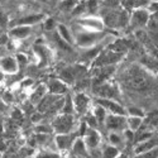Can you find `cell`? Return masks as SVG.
Returning a JSON list of instances; mask_svg holds the SVG:
<instances>
[{
	"mask_svg": "<svg viewBox=\"0 0 158 158\" xmlns=\"http://www.w3.org/2000/svg\"><path fill=\"white\" fill-rule=\"evenodd\" d=\"M95 87L96 89L94 90V93L100 99H111V100H114L118 95H119L118 87L113 84H109V82H104V84L98 85Z\"/></svg>",
	"mask_w": 158,
	"mask_h": 158,
	"instance_id": "cell-7",
	"label": "cell"
},
{
	"mask_svg": "<svg viewBox=\"0 0 158 158\" xmlns=\"http://www.w3.org/2000/svg\"><path fill=\"white\" fill-rule=\"evenodd\" d=\"M4 75H5V73H4L2 70H0V82H3V81H4Z\"/></svg>",
	"mask_w": 158,
	"mask_h": 158,
	"instance_id": "cell-48",
	"label": "cell"
},
{
	"mask_svg": "<svg viewBox=\"0 0 158 158\" xmlns=\"http://www.w3.org/2000/svg\"><path fill=\"white\" fill-rule=\"evenodd\" d=\"M34 133L35 134H47V135H51L53 131V128L52 125H44V124H37L34 127Z\"/></svg>",
	"mask_w": 158,
	"mask_h": 158,
	"instance_id": "cell-27",
	"label": "cell"
},
{
	"mask_svg": "<svg viewBox=\"0 0 158 158\" xmlns=\"http://www.w3.org/2000/svg\"><path fill=\"white\" fill-rule=\"evenodd\" d=\"M11 118L14 120H20L22 118H23V114H22V111L19 109H14V110L11 111Z\"/></svg>",
	"mask_w": 158,
	"mask_h": 158,
	"instance_id": "cell-39",
	"label": "cell"
},
{
	"mask_svg": "<svg viewBox=\"0 0 158 158\" xmlns=\"http://www.w3.org/2000/svg\"><path fill=\"white\" fill-rule=\"evenodd\" d=\"M44 15L43 14H31V15H25L19 19H15L10 22V28L11 27H19V25H27V27H31V25H34L37 23H39L41 20H43Z\"/></svg>",
	"mask_w": 158,
	"mask_h": 158,
	"instance_id": "cell-11",
	"label": "cell"
},
{
	"mask_svg": "<svg viewBox=\"0 0 158 158\" xmlns=\"http://www.w3.org/2000/svg\"><path fill=\"white\" fill-rule=\"evenodd\" d=\"M90 102V98L84 93H77L73 98V105H75V111L77 114H84L87 110Z\"/></svg>",
	"mask_w": 158,
	"mask_h": 158,
	"instance_id": "cell-13",
	"label": "cell"
},
{
	"mask_svg": "<svg viewBox=\"0 0 158 158\" xmlns=\"http://www.w3.org/2000/svg\"><path fill=\"white\" fill-rule=\"evenodd\" d=\"M46 95H47V87L43 86V85L38 86V87L34 90V93L32 94V96H31V101H32V104H38V102L41 101Z\"/></svg>",
	"mask_w": 158,
	"mask_h": 158,
	"instance_id": "cell-25",
	"label": "cell"
},
{
	"mask_svg": "<svg viewBox=\"0 0 158 158\" xmlns=\"http://www.w3.org/2000/svg\"><path fill=\"white\" fill-rule=\"evenodd\" d=\"M148 22V11L147 10H143V9H138L133 13V15H131V25L133 27H144V25L147 24Z\"/></svg>",
	"mask_w": 158,
	"mask_h": 158,
	"instance_id": "cell-17",
	"label": "cell"
},
{
	"mask_svg": "<svg viewBox=\"0 0 158 158\" xmlns=\"http://www.w3.org/2000/svg\"><path fill=\"white\" fill-rule=\"evenodd\" d=\"M77 23L81 25L82 28H89L91 31H102L104 29V22L99 18H93V17H89V18H81L78 19Z\"/></svg>",
	"mask_w": 158,
	"mask_h": 158,
	"instance_id": "cell-12",
	"label": "cell"
},
{
	"mask_svg": "<svg viewBox=\"0 0 158 158\" xmlns=\"http://www.w3.org/2000/svg\"><path fill=\"white\" fill-rule=\"evenodd\" d=\"M104 125L109 131H123L128 128L127 127V116L108 114Z\"/></svg>",
	"mask_w": 158,
	"mask_h": 158,
	"instance_id": "cell-4",
	"label": "cell"
},
{
	"mask_svg": "<svg viewBox=\"0 0 158 158\" xmlns=\"http://www.w3.org/2000/svg\"><path fill=\"white\" fill-rule=\"evenodd\" d=\"M5 110H6V104L3 100H0V114L5 113Z\"/></svg>",
	"mask_w": 158,
	"mask_h": 158,
	"instance_id": "cell-44",
	"label": "cell"
},
{
	"mask_svg": "<svg viewBox=\"0 0 158 158\" xmlns=\"http://www.w3.org/2000/svg\"><path fill=\"white\" fill-rule=\"evenodd\" d=\"M156 147H158V138L152 137L148 140H144L142 143H137L135 148H134V153L137 156H142L143 153H146V152H148Z\"/></svg>",
	"mask_w": 158,
	"mask_h": 158,
	"instance_id": "cell-15",
	"label": "cell"
},
{
	"mask_svg": "<svg viewBox=\"0 0 158 158\" xmlns=\"http://www.w3.org/2000/svg\"><path fill=\"white\" fill-rule=\"evenodd\" d=\"M82 138H84L85 144L89 149H96L101 144V140H102L100 131L96 128H89V127L85 131V134L82 135Z\"/></svg>",
	"mask_w": 158,
	"mask_h": 158,
	"instance_id": "cell-6",
	"label": "cell"
},
{
	"mask_svg": "<svg viewBox=\"0 0 158 158\" xmlns=\"http://www.w3.org/2000/svg\"><path fill=\"white\" fill-rule=\"evenodd\" d=\"M3 131H4V127H3V123L0 122V134H2Z\"/></svg>",
	"mask_w": 158,
	"mask_h": 158,
	"instance_id": "cell-49",
	"label": "cell"
},
{
	"mask_svg": "<svg viewBox=\"0 0 158 158\" xmlns=\"http://www.w3.org/2000/svg\"><path fill=\"white\" fill-rule=\"evenodd\" d=\"M55 41H56V43L62 48V49H64V51H67V52H71L72 51V46L71 44H69L67 42H66V41H63V39L58 35V33H55Z\"/></svg>",
	"mask_w": 158,
	"mask_h": 158,
	"instance_id": "cell-29",
	"label": "cell"
},
{
	"mask_svg": "<svg viewBox=\"0 0 158 158\" xmlns=\"http://www.w3.org/2000/svg\"><path fill=\"white\" fill-rule=\"evenodd\" d=\"M8 27H10V22L8 20V17L4 14L3 11H0V28L5 29Z\"/></svg>",
	"mask_w": 158,
	"mask_h": 158,
	"instance_id": "cell-32",
	"label": "cell"
},
{
	"mask_svg": "<svg viewBox=\"0 0 158 158\" xmlns=\"http://www.w3.org/2000/svg\"><path fill=\"white\" fill-rule=\"evenodd\" d=\"M17 61H18L19 64H24V63H27L28 58H27V56L23 55V53H18L17 55Z\"/></svg>",
	"mask_w": 158,
	"mask_h": 158,
	"instance_id": "cell-40",
	"label": "cell"
},
{
	"mask_svg": "<svg viewBox=\"0 0 158 158\" xmlns=\"http://www.w3.org/2000/svg\"><path fill=\"white\" fill-rule=\"evenodd\" d=\"M51 125L53 128L55 134H71L73 130V127H75L73 115L60 114L53 119Z\"/></svg>",
	"mask_w": 158,
	"mask_h": 158,
	"instance_id": "cell-3",
	"label": "cell"
},
{
	"mask_svg": "<svg viewBox=\"0 0 158 158\" xmlns=\"http://www.w3.org/2000/svg\"><path fill=\"white\" fill-rule=\"evenodd\" d=\"M34 158H60V153L53 151H39Z\"/></svg>",
	"mask_w": 158,
	"mask_h": 158,
	"instance_id": "cell-28",
	"label": "cell"
},
{
	"mask_svg": "<svg viewBox=\"0 0 158 158\" xmlns=\"http://www.w3.org/2000/svg\"><path fill=\"white\" fill-rule=\"evenodd\" d=\"M71 151L76 157H80V158H85L86 156H89V148L86 147L85 140L82 137H77L75 139Z\"/></svg>",
	"mask_w": 158,
	"mask_h": 158,
	"instance_id": "cell-16",
	"label": "cell"
},
{
	"mask_svg": "<svg viewBox=\"0 0 158 158\" xmlns=\"http://www.w3.org/2000/svg\"><path fill=\"white\" fill-rule=\"evenodd\" d=\"M87 10L94 14V13L98 11V0H89L87 2Z\"/></svg>",
	"mask_w": 158,
	"mask_h": 158,
	"instance_id": "cell-35",
	"label": "cell"
},
{
	"mask_svg": "<svg viewBox=\"0 0 158 158\" xmlns=\"http://www.w3.org/2000/svg\"><path fill=\"white\" fill-rule=\"evenodd\" d=\"M108 142L111 146L119 148L120 151H123V148L125 147V138L123 135V131H109L108 133Z\"/></svg>",
	"mask_w": 158,
	"mask_h": 158,
	"instance_id": "cell-18",
	"label": "cell"
},
{
	"mask_svg": "<svg viewBox=\"0 0 158 158\" xmlns=\"http://www.w3.org/2000/svg\"><path fill=\"white\" fill-rule=\"evenodd\" d=\"M8 41H9V34H0V46L2 47L6 46Z\"/></svg>",
	"mask_w": 158,
	"mask_h": 158,
	"instance_id": "cell-41",
	"label": "cell"
},
{
	"mask_svg": "<svg viewBox=\"0 0 158 158\" xmlns=\"http://www.w3.org/2000/svg\"><path fill=\"white\" fill-rule=\"evenodd\" d=\"M4 55H5V51H4V48H3L2 46H0V58H3V57H5Z\"/></svg>",
	"mask_w": 158,
	"mask_h": 158,
	"instance_id": "cell-47",
	"label": "cell"
},
{
	"mask_svg": "<svg viewBox=\"0 0 158 158\" xmlns=\"http://www.w3.org/2000/svg\"><path fill=\"white\" fill-rule=\"evenodd\" d=\"M41 2H46V0H41Z\"/></svg>",
	"mask_w": 158,
	"mask_h": 158,
	"instance_id": "cell-51",
	"label": "cell"
},
{
	"mask_svg": "<svg viewBox=\"0 0 158 158\" xmlns=\"http://www.w3.org/2000/svg\"><path fill=\"white\" fill-rule=\"evenodd\" d=\"M116 158H130V154L127 153L125 151H120V153L116 156Z\"/></svg>",
	"mask_w": 158,
	"mask_h": 158,
	"instance_id": "cell-43",
	"label": "cell"
},
{
	"mask_svg": "<svg viewBox=\"0 0 158 158\" xmlns=\"http://www.w3.org/2000/svg\"><path fill=\"white\" fill-rule=\"evenodd\" d=\"M149 10H151V11H158V3H153V4L151 5Z\"/></svg>",
	"mask_w": 158,
	"mask_h": 158,
	"instance_id": "cell-45",
	"label": "cell"
},
{
	"mask_svg": "<svg viewBox=\"0 0 158 158\" xmlns=\"http://www.w3.org/2000/svg\"><path fill=\"white\" fill-rule=\"evenodd\" d=\"M151 53H152V57H153V58H154V60L158 62V48H157V47H153Z\"/></svg>",
	"mask_w": 158,
	"mask_h": 158,
	"instance_id": "cell-42",
	"label": "cell"
},
{
	"mask_svg": "<svg viewBox=\"0 0 158 158\" xmlns=\"http://www.w3.org/2000/svg\"><path fill=\"white\" fill-rule=\"evenodd\" d=\"M124 84L134 91H144L151 86V80L149 77L140 71L139 69H133L130 70L124 80Z\"/></svg>",
	"mask_w": 158,
	"mask_h": 158,
	"instance_id": "cell-1",
	"label": "cell"
},
{
	"mask_svg": "<svg viewBox=\"0 0 158 158\" xmlns=\"http://www.w3.org/2000/svg\"><path fill=\"white\" fill-rule=\"evenodd\" d=\"M122 58V53L119 52H114V51H109L105 52V53H100L95 61V66L98 67H105V66H111L113 63L118 62Z\"/></svg>",
	"mask_w": 158,
	"mask_h": 158,
	"instance_id": "cell-8",
	"label": "cell"
},
{
	"mask_svg": "<svg viewBox=\"0 0 158 158\" xmlns=\"http://www.w3.org/2000/svg\"><path fill=\"white\" fill-rule=\"evenodd\" d=\"M0 34H2V33H0Z\"/></svg>",
	"mask_w": 158,
	"mask_h": 158,
	"instance_id": "cell-52",
	"label": "cell"
},
{
	"mask_svg": "<svg viewBox=\"0 0 158 158\" xmlns=\"http://www.w3.org/2000/svg\"><path fill=\"white\" fill-rule=\"evenodd\" d=\"M64 96L62 95H53V94H47L41 101L37 104V111L44 114H51L56 111H62Z\"/></svg>",
	"mask_w": 158,
	"mask_h": 158,
	"instance_id": "cell-2",
	"label": "cell"
},
{
	"mask_svg": "<svg viewBox=\"0 0 158 158\" xmlns=\"http://www.w3.org/2000/svg\"><path fill=\"white\" fill-rule=\"evenodd\" d=\"M32 33V28L27 27V25H19V27H11L9 29V35L14 39H24L29 37V34Z\"/></svg>",
	"mask_w": 158,
	"mask_h": 158,
	"instance_id": "cell-20",
	"label": "cell"
},
{
	"mask_svg": "<svg viewBox=\"0 0 158 158\" xmlns=\"http://www.w3.org/2000/svg\"><path fill=\"white\" fill-rule=\"evenodd\" d=\"M75 113V105H73V98L71 95H66L63 106H62V114H70L72 115Z\"/></svg>",
	"mask_w": 158,
	"mask_h": 158,
	"instance_id": "cell-26",
	"label": "cell"
},
{
	"mask_svg": "<svg viewBox=\"0 0 158 158\" xmlns=\"http://www.w3.org/2000/svg\"><path fill=\"white\" fill-rule=\"evenodd\" d=\"M156 130H157V133H158V127H157V129H156Z\"/></svg>",
	"mask_w": 158,
	"mask_h": 158,
	"instance_id": "cell-50",
	"label": "cell"
},
{
	"mask_svg": "<svg viewBox=\"0 0 158 158\" xmlns=\"http://www.w3.org/2000/svg\"><path fill=\"white\" fill-rule=\"evenodd\" d=\"M96 104L102 106L105 110H106L109 114H114V115H124L127 116V110L124 109V106L122 104H119L115 100L111 99H96Z\"/></svg>",
	"mask_w": 158,
	"mask_h": 158,
	"instance_id": "cell-5",
	"label": "cell"
},
{
	"mask_svg": "<svg viewBox=\"0 0 158 158\" xmlns=\"http://www.w3.org/2000/svg\"><path fill=\"white\" fill-rule=\"evenodd\" d=\"M62 9H73L76 6V0H62Z\"/></svg>",
	"mask_w": 158,
	"mask_h": 158,
	"instance_id": "cell-36",
	"label": "cell"
},
{
	"mask_svg": "<svg viewBox=\"0 0 158 158\" xmlns=\"http://www.w3.org/2000/svg\"><path fill=\"white\" fill-rule=\"evenodd\" d=\"M48 91L49 94L53 95H64L67 91V85H66L61 78H55L48 82Z\"/></svg>",
	"mask_w": 158,
	"mask_h": 158,
	"instance_id": "cell-19",
	"label": "cell"
},
{
	"mask_svg": "<svg viewBox=\"0 0 158 158\" xmlns=\"http://www.w3.org/2000/svg\"><path fill=\"white\" fill-rule=\"evenodd\" d=\"M19 69V63L17 58L5 56L3 58H0V70H2L5 75H14L18 72Z\"/></svg>",
	"mask_w": 158,
	"mask_h": 158,
	"instance_id": "cell-9",
	"label": "cell"
},
{
	"mask_svg": "<svg viewBox=\"0 0 158 158\" xmlns=\"http://www.w3.org/2000/svg\"><path fill=\"white\" fill-rule=\"evenodd\" d=\"M55 27H57V25H56V22L53 20V19H51V18H48L46 22H44V29L46 31H52V29H53Z\"/></svg>",
	"mask_w": 158,
	"mask_h": 158,
	"instance_id": "cell-37",
	"label": "cell"
},
{
	"mask_svg": "<svg viewBox=\"0 0 158 158\" xmlns=\"http://www.w3.org/2000/svg\"><path fill=\"white\" fill-rule=\"evenodd\" d=\"M108 111L105 110L102 106H100V105H95L94 106V110H93V115L95 116V119L98 120V124L100 125H104L105 124V120H106V116H108Z\"/></svg>",
	"mask_w": 158,
	"mask_h": 158,
	"instance_id": "cell-22",
	"label": "cell"
},
{
	"mask_svg": "<svg viewBox=\"0 0 158 158\" xmlns=\"http://www.w3.org/2000/svg\"><path fill=\"white\" fill-rule=\"evenodd\" d=\"M43 120V114L42 113H39V111H35V113H33L32 114V116H31V122L33 123V124H41V122Z\"/></svg>",
	"mask_w": 158,
	"mask_h": 158,
	"instance_id": "cell-34",
	"label": "cell"
},
{
	"mask_svg": "<svg viewBox=\"0 0 158 158\" xmlns=\"http://www.w3.org/2000/svg\"><path fill=\"white\" fill-rule=\"evenodd\" d=\"M57 33H58V35L63 39V41H66L69 44H71V46L75 44V38H73L71 31L66 27L64 24H62V23L57 24Z\"/></svg>",
	"mask_w": 158,
	"mask_h": 158,
	"instance_id": "cell-21",
	"label": "cell"
},
{
	"mask_svg": "<svg viewBox=\"0 0 158 158\" xmlns=\"http://www.w3.org/2000/svg\"><path fill=\"white\" fill-rule=\"evenodd\" d=\"M143 124V118H138V116H127V127L128 129H130L131 131H137L140 129Z\"/></svg>",
	"mask_w": 158,
	"mask_h": 158,
	"instance_id": "cell-23",
	"label": "cell"
},
{
	"mask_svg": "<svg viewBox=\"0 0 158 158\" xmlns=\"http://www.w3.org/2000/svg\"><path fill=\"white\" fill-rule=\"evenodd\" d=\"M120 153V149L116 148L111 144H105L104 148L101 149V156L102 158H116V156Z\"/></svg>",
	"mask_w": 158,
	"mask_h": 158,
	"instance_id": "cell-24",
	"label": "cell"
},
{
	"mask_svg": "<svg viewBox=\"0 0 158 158\" xmlns=\"http://www.w3.org/2000/svg\"><path fill=\"white\" fill-rule=\"evenodd\" d=\"M123 135H124V138H125V142H127V144L129 143V142H133L134 140V138H135V133L134 131H131L130 129H125V130H123Z\"/></svg>",
	"mask_w": 158,
	"mask_h": 158,
	"instance_id": "cell-31",
	"label": "cell"
},
{
	"mask_svg": "<svg viewBox=\"0 0 158 158\" xmlns=\"http://www.w3.org/2000/svg\"><path fill=\"white\" fill-rule=\"evenodd\" d=\"M32 84H33L32 80H28V81H27V80H24V81H23V86H31Z\"/></svg>",
	"mask_w": 158,
	"mask_h": 158,
	"instance_id": "cell-46",
	"label": "cell"
},
{
	"mask_svg": "<svg viewBox=\"0 0 158 158\" xmlns=\"http://www.w3.org/2000/svg\"><path fill=\"white\" fill-rule=\"evenodd\" d=\"M98 39L99 38L96 37V34L89 33V32H82V33L77 34V37L75 38V43H77L81 47H91L93 44L96 43Z\"/></svg>",
	"mask_w": 158,
	"mask_h": 158,
	"instance_id": "cell-14",
	"label": "cell"
},
{
	"mask_svg": "<svg viewBox=\"0 0 158 158\" xmlns=\"http://www.w3.org/2000/svg\"><path fill=\"white\" fill-rule=\"evenodd\" d=\"M76 138H72V134H56L55 144L60 152H66L72 148V144Z\"/></svg>",
	"mask_w": 158,
	"mask_h": 158,
	"instance_id": "cell-10",
	"label": "cell"
},
{
	"mask_svg": "<svg viewBox=\"0 0 158 158\" xmlns=\"http://www.w3.org/2000/svg\"><path fill=\"white\" fill-rule=\"evenodd\" d=\"M139 158H158V147L143 153L142 156H139Z\"/></svg>",
	"mask_w": 158,
	"mask_h": 158,
	"instance_id": "cell-33",
	"label": "cell"
},
{
	"mask_svg": "<svg viewBox=\"0 0 158 158\" xmlns=\"http://www.w3.org/2000/svg\"><path fill=\"white\" fill-rule=\"evenodd\" d=\"M127 114L129 116H138V118H144V111L140 108H129L127 110Z\"/></svg>",
	"mask_w": 158,
	"mask_h": 158,
	"instance_id": "cell-30",
	"label": "cell"
},
{
	"mask_svg": "<svg viewBox=\"0 0 158 158\" xmlns=\"http://www.w3.org/2000/svg\"><path fill=\"white\" fill-rule=\"evenodd\" d=\"M3 101L8 105V104H11L13 101H14V99H13V95L9 93V91H6V93L3 94Z\"/></svg>",
	"mask_w": 158,
	"mask_h": 158,
	"instance_id": "cell-38",
	"label": "cell"
}]
</instances>
